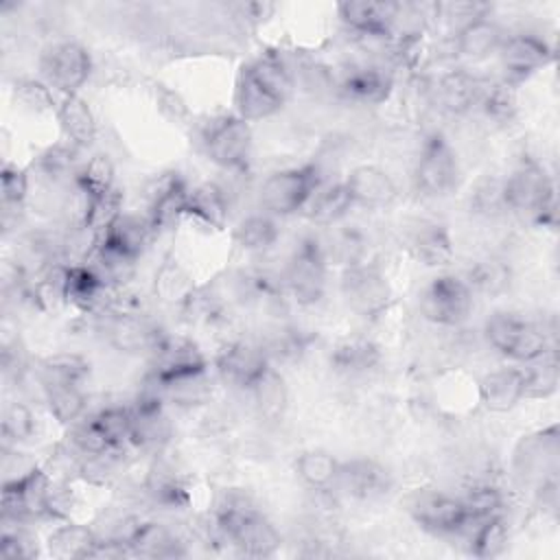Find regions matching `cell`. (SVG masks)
<instances>
[{
  "label": "cell",
  "mask_w": 560,
  "mask_h": 560,
  "mask_svg": "<svg viewBox=\"0 0 560 560\" xmlns=\"http://www.w3.org/2000/svg\"><path fill=\"white\" fill-rule=\"evenodd\" d=\"M92 424L101 433L103 442L109 451L120 453L127 446H131V433H133V413L131 407H103L94 416H90Z\"/></svg>",
  "instance_id": "39"
},
{
  "label": "cell",
  "mask_w": 560,
  "mask_h": 560,
  "mask_svg": "<svg viewBox=\"0 0 560 560\" xmlns=\"http://www.w3.org/2000/svg\"><path fill=\"white\" fill-rule=\"evenodd\" d=\"M468 516L472 523L483 521V518H492V516H501L505 514V497L503 490H499L492 483H475L466 490V494L462 497Z\"/></svg>",
  "instance_id": "48"
},
{
  "label": "cell",
  "mask_w": 560,
  "mask_h": 560,
  "mask_svg": "<svg viewBox=\"0 0 560 560\" xmlns=\"http://www.w3.org/2000/svg\"><path fill=\"white\" fill-rule=\"evenodd\" d=\"M466 542H468V551L475 558L488 560V558L501 556L510 542V527L505 523V516L501 514V516L472 523L466 529Z\"/></svg>",
  "instance_id": "38"
},
{
  "label": "cell",
  "mask_w": 560,
  "mask_h": 560,
  "mask_svg": "<svg viewBox=\"0 0 560 560\" xmlns=\"http://www.w3.org/2000/svg\"><path fill=\"white\" fill-rule=\"evenodd\" d=\"M217 372L219 376L238 389L249 392L269 370H271V361L265 348L236 339V341H228L217 359Z\"/></svg>",
  "instance_id": "15"
},
{
  "label": "cell",
  "mask_w": 560,
  "mask_h": 560,
  "mask_svg": "<svg viewBox=\"0 0 560 560\" xmlns=\"http://www.w3.org/2000/svg\"><path fill=\"white\" fill-rule=\"evenodd\" d=\"M505 31L490 15L475 18L455 31V52L468 61H483L499 52Z\"/></svg>",
  "instance_id": "23"
},
{
  "label": "cell",
  "mask_w": 560,
  "mask_h": 560,
  "mask_svg": "<svg viewBox=\"0 0 560 560\" xmlns=\"http://www.w3.org/2000/svg\"><path fill=\"white\" fill-rule=\"evenodd\" d=\"M346 186L352 195L354 206H368V208H383L389 206L398 197L396 182L387 171H383L376 164H361L354 166L346 175Z\"/></svg>",
  "instance_id": "22"
},
{
  "label": "cell",
  "mask_w": 560,
  "mask_h": 560,
  "mask_svg": "<svg viewBox=\"0 0 560 560\" xmlns=\"http://www.w3.org/2000/svg\"><path fill=\"white\" fill-rule=\"evenodd\" d=\"M381 361V350L365 337H348L339 341L330 354V365L343 376H361L374 370Z\"/></svg>",
  "instance_id": "36"
},
{
  "label": "cell",
  "mask_w": 560,
  "mask_h": 560,
  "mask_svg": "<svg viewBox=\"0 0 560 560\" xmlns=\"http://www.w3.org/2000/svg\"><path fill=\"white\" fill-rule=\"evenodd\" d=\"M72 186L88 199V203L105 197L116 188V166L107 153L90 155L77 171Z\"/></svg>",
  "instance_id": "37"
},
{
  "label": "cell",
  "mask_w": 560,
  "mask_h": 560,
  "mask_svg": "<svg viewBox=\"0 0 560 560\" xmlns=\"http://www.w3.org/2000/svg\"><path fill=\"white\" fill-rule=\"evenodd\" d=\"M28 190H31L28 171H24L15 164H2V168H0V192H2L4 212L20 210L24 206V201L28 199Z\"/></svg>",
  "instance_id": "51"
},
{
  "label": "cell",
  "mask_w": 560,
  "mask_h": 560,
  "mask_svg": "<svg viewBox=\"0 0 560 560\" xmlns=\"http://www.w3.org/2000/svg\"><path fill=\"white\" fill-rule=\"evenodd\" d=\"M158 107H160V112H162L168 120H175V122L184 120V118H186V114H188L186 103H184V101H182L173 90H166V88H162V90H160Z\"/></svg>",
  "instance_id": "54"
},
{
  "label": "cell",
  "mask_w": 560,
  "mask_h": 560,
  "mask_svg": "<svg viewBox=\"0 0 560 560\" xmlns=\"http://www.w3.org/2000/svg\"><path fill=\"white\" fill-rule=\"evenodd\" d=\"M411 254L424 267H446L455 258V243L444 223H420L411 234Z\"/></svg>",
  "instance_id": "28"
},
{
  "label": "cell",
  "mask_w": 560,
  "mask_h": 560,
  "mask_svg": "<svg viewBox=\"0 0 560 560\" xmlns=\"http://www.w3.org/2000/svg\"><path fill=\"white\" fill-rule=\"evenodd\" d=\"M464 280L468 282L472 293L477 291V293H483V295H499L510 287L512 271L499 258H483V260H477L468 269Z\"/></svg>",
  "instance_id": "45"
},
{
  "label": "cell",
  "mask_w": 560,
  "mask_h": 560,
  "mask_svg": "<svg viewBox=\"0 0 560 560\" xmlns=\"http://www.w3.org/2000/svg\"><path fill=\"white\" fill-rule=\"evenodd\" d=\"M190 186L177 171L158 175L147 188V219L153 230L168 228L177 219L186 217V199Z\"/></svg>",
  "instance_id": "19"
},
{
  "label": "cell",
  "mask_w": 560,
  "mask_h": 560,
  "mask_svg": "<svg viewBox=\"0 0 560 560\" xmlns=\"http://www.w3.org/2000/svg\"><path fill=\"white\" fill-rule=\"evenodd\" d=\"M256 413L267 422H278L289 405V389L284 378L271 368L252 389Z\"/></svg>",
  "instance_id": "41"
},
{
  "label": "cell",
  "mask_w": 560,
  "mask_h": 560,
  "mask_svg": "<svg viewBox=\"0 0 560 560\" xmlns=\"http://www.w3.org/2000/svg\"><path fill=\"white\" fill-rule=\"evenodd\" d=\"M339 466L341 462L324 448H306L295 457L293 464L298 479L315 492H330L335 488Z\"/></svg>",
  "instance_id": "33"
},
{
  "label": "cell",
  "mask_w": 560,
  "mask_h": 560,
  "mask_svg": "<svg viewBox=\"0 0 560 560\" xmlns=\"http://www.w3.org/2000/svg\"><path fill=\"white\" fill-rule=\"evenodd\" d=\"M238 553L249 558H269L280 549L282 536L276 525L258 512L243 518L225 538Z\"/></svg>",
  "instance_id": "24"
},
{
  "label": "cell",
  "mask_w": 560,
  "mask_h": 560,
  "mask_svg": "<svg viewBox=\"0 0 560 560\" xmlns=\"http://www.w3.org/2000/svg\"><path fill=\"white\" fill-rule=\"evenodd\" d=\"M409 514L420 529L433 536L466 534V529L472 525L462 497L438 490L418 492L409 503Z\"/></svg>",
  "instance_id": "13"
},
{
  "label": "cell",
  "mask_w": 560,
  "mask_h": 560,
  "mask_svg": "<svg viewBox=\"0 0 560 560\" xmlns=\"http://www.w3.org/2000/svg\"><path fill=\"white\" fill-rule=\"evenodd\" d=\"M39 70L44 83L61 92V96L79 94L92 74V55L83 44L74 39H61L44 48L39 57Z\"/></svg>",
  "instance_id": "11"
},
{
  "label": "cell",
  "mask_w": 560,
  "mask_h": 560,
  "mask_svg": "<svg viewBox=\"0 0 560 560\" xmlns=\"http://www.w3.org/2000/svg\"><path fill=\"white\" fill-rule=\"evenodd\" d=\"M44 400L50 416L63 427H72L74 422L83 420L88 407L83 385H44Z\"/></svg>",
  "instance_id": "40"
},
{
  "label": "cell",
  "mask_w": 560,
  "mask_h": 560,
  "mask_svg": "<svg viewBox=\"0 0 560 560\" xmlns=\"http://www.w3.org/2000/svg\"><path fill=\"white\" fill-rule=\"evenodd\" d=\"M339 291L350 311L361 317H378L392 302V284L374 262L343 267Z\"/></svg>",
  "instance_id": "10"
},
{
  "label": "cell",
  "mask_w": 560,
  "mask_h": 560,
  "mask_svg": "<svg viewBox=\"0 0 560 560\" xmlns=\"http://www.w3.org/2000/svg\"><path fill=\"white\" fill-rule=\"evenodd\" d=\"M57 120L63 133V140L79 147L88 149L94 138H96V118L90 107V103L81 94H66L57 103Z\"/></svg>",
  "instance_id": "27"
},
{
  "label": "cell",
  "mask_w": 560,
  "mask_h": 560,
  "mask_svg": "<svg viewBox=\"0 0 560 560\" xmlns=\"http://www.w3.org/2000/svg\"><path fill=\"white\" fill-rule=\"evenodd\" d=\"M42 385H83L90 376V361L77 352H55L39 363Z\"/></svg>",
  "instance_id": "43"
},
{
  "label": "cell",
  "mask_w": 560,
  "mask_h": 560,
  "mask_svg": "<svg viewBox=\"0 0 560 560\" xmlns=\"http://www.w3.org/2000/svg\"><path fill=\"white\" fill-rule=\"evenodd\" d=\"M339 20L357 35L372 39H387L400 18L398 2H376V0H348L337 4Z\"/></svg>",
  "instance_id": "17"
},
{
  "label": "cell",
  "mask_w": 560,
  "mask_h": 560,
  "mask_svg": "<svg viewBox=\"0 0 560 560\" xmlns=\"http://www.w3.org/2000/svg\"><path fill=\"white\" fill-rule=\"evenodd\" d=\"M459 162L451 142L440 131L424 136L416 164H413V186L424 197H446L457 188Z\"/></svg>",
  "instance_id": "6"
},
{
  "label": "cell",
  "mask_w": 560,
  "mask_h": 560,
  "mask_svg": "<svg viewBox=\"0 0 560 560\" xmlns=\"http://www.w3.org/2000/svg\"><path fill=\"white\" fill-rule=\"evenodd\" d=\"M52 477L44 466H35L26 475L2 481V521L33 523L52 521L50 516Z\"/></svg>",
  "instance_id": "9"
},
{
  "label": "cell",
  "mask_w": 560,
  "mask_h": 560,
  "mask_svg": "<svg viewBox=\"0 0 560 560\" xmlns=\"http://www.w3.org/2000/svg\"><path fill=\"white\" fill-rule=\"evenodd\" d=\"M109 284L90 262H70L66 280V300L83 313H96L105 306Z\"/></svg>",
  "instance_id": "26"
},
{
  "label": "cell",
  "mask_w": 560,
  "mask_h": 560,
  "mask_svg": "<svg viewBox=\"0 0 560 560\" xmlns=\"http://www.w3.org/2000/svg\"><path fill=\"white\" fill-rule=\"evenodd\" d=\"M558 453L560 444L556 424L523 435L514 448V470L523 481H534L538 486L540 481L556 477Z\"/></svg>",
  "instance_id": "16"
},
{
  "label": "cell",
  "mask_w": 560,
  "mask_h": 560,
  "mask_svg": "<svg viewBox=\"0 0 560 560\" xmlns=\"http://www.w3.org/2000/svg\"><path fill=\"white\" fill-rule=\"evenodd\" d=\"M328 252L317 236H304L284 267V287L302 306L317 304L326 293Z\"/></svg>",
  "instance_id": "4"
},
{
  "label": "cell",
  "mask_w": 560,
  "mask_h": 560,
  "mask_svg": "<svg viewBox=\"0 0 560 560\" xmlns=\"http://www.w3.org/2000/svg\"><path fill=\"white\" fill-rule=\"evenodd\" d=\"M37 433V418L26 402H11L2 413V442L4 446H20L31 442Z\"/></svg>",
  "instance_id": "46"
},
{
  "label": "cell",
  "mask_w": 560,
  "mask_h": 560,
  "mask_svg": "<svg viewBox=\"0 0 560 560\" xmlns=\"http://www.w3.org/2000/svg\"><path fill=\"white\" fill-rule=\"evenodd\" d=\"M129 553L142 558H179L186 556V549L166 525L142 521L129 542Z\"/></svg>",
  "instance_id": "34"
},
{
  "label": "cell",
  "mask_w": 560,
  "mask_h": 560,
  "mask_svg": "<svg viewBox=\"0 0 560 560\" xmlns=\"http://www.w3.org/2000/svg\"><path fill=\"white\" fill-rule=\"evenodd\" d=\"M280 236V228L273 214L269 212H254L241 219L234 230V241L245 252H265L276 245Z\"/></svg>",
  "instance_id": "42"
},
{
  "label": "cell",
  "mask_w": 560,
  "mask_h": 560,
  "mask_svg": "<svg viewBox=\"0 0 560 560\" xmlns=\"http://www.w3.org/2000/svg\"><path fill=\"white\" fill-rule=\"evenodd\" d=\"M293 94V74L278 55H260L241 66L234 83L236 116L258 122L278 114Z\"/></svg>",
  "instance_id": "1"
},
{
  "label": "cell",
  "mask_w": 560,
  "mask_h": 560,
  "mask_svg": "<svg viewBox=\"0 0 560 560\" xmlns=\"http://www.w3.org/2000/svg\"><path fill=\"white\" fill-rule=\"evenodd\" d=\"M483 339L497 354L521 365L536 361L549 348H553L542 324L510 311H494L486 317Z\"/></svg>",
  "instance_id": "3"
},
{
  "label": "cell",
  "mask_w": 560,
  "mask_h": 560,
  "mask_svg": "<svg viewBox=\"0 0 560 560\" xmlns=\"http://www.w3.org/2000/svg\"><path fill=\"white\" fill-rule=\"evenodd\" d=\"M98 540L101 538L96 529L83 523L66 521L48 534L46 549L52 558H59V560H83V558H94Z\"/></svg>",
  "instance_id": "29"
},
{
  "label": "cell",
  "mask_w": 560,
  "mask_h": 560,
  "mask_svg": "<svg viewBox=\"0 0 560 560\" xmlns=\"http://www.w3.org/2000/svg\"><path fill=\"white\" fill-rule=\"evenodd\" d=\"M503 199L505 210L525 214L542 228L553 230L558 223L556 186L545 166L534 160H523L503 179Z\"/></svg>",
  "instance_id": "2"
},
{
  "label": "cell",
  "mask_w": 560,
  "mask_h": 560,
  "mask_svg": "<svg viewBox=\"0 0 560 560\" xmlns=\"http://www.w3.org/2000/svg\"><path fill=\"white\" fill-rule=\"evenodd\" d=\"M28 523L2 521L0 534V558L2 560H31L39 556L37 536L26 527Z\"/></svg>",
  "instance_id": "47"
},
{
  "label": "cell",
  "mask_w": 560,
  "mask_h": 560,
  "mask_svg": "<svg viewBox=\"0 0 560 560\" xmlns=\"http://www.w3.org/2000/svg\"><path fill=\"white\" fill-rule=\"evenodd\" d=\"M206 158L223 171H245L252 160L254 133L252 125L236 114L212 120L201 136Z\"/></svg>",
  "instance_id": "8"
},
{
  "label": "cell",
  "mask_w": 560,
  "mask_h": 560,
  "mask_svg": "<svg viewBox=\"0 0 560 560\" xmlns=\"http://www.w3.org/2000/svg\"><path fill=\"white\" fill-rule=\"evenodd\" d=\"M15 101L28 109V112H48V109H57L52 94H50V85H46L44 81L37 79H20L15 81Z\"/></svg>",
  "instance_id": "52"
},
{
  "label": "cell",
  "mask_w": 560,
  "mask_h": 560,
  "mask_svg": "<svg viewBox=\"0 0 560 560\" xmlns=\"http://www.w3.org/2000/svg\"><path fill=\"white\" fill-rule=\"evenodd\" d=\"M147 494L162 510H186L190 505V492L179 475L162 462H155L144 481Z\"/></svg>",
  "instance_id": "35"
},
{
  "label": "cell",
  "mask_w": 560,
  "mask_h": 560,
  "mask_svg": "<svg viewBox=\"0 0 560 560\" xmlns=\"http://www.w3.org/2000/svg\"><path fill=\"white\" fill-rule=\"evenodd\" d=\"M497 57L503 70L501 81L516 88L553 61V48L534 33H514L505 35Z\"/></svg>",
  "instance_id": "14"
},
{
  "label": "cell",
  "mask_w": 560,
  "mask_h": 560,
  "mask_svg": "<svg viewBox=\"0 0 560 560\" xmlns=\"http://www.w3.org/2000/svg\"><path fill=\"white\" fill-rule=\"evenodd\" d=\"M352 208H354V201L346 182L322 184L306 206V217L315 225L330 228L341 223Z\"/></svg>",
  "instance_id": "32"
},
{
  "label": "cell",
  "mask_w": 560,
  "mask_h": 560,
  "mask_svg": "<svg viewBox=\"0 0 560 560\" xmlns=\"http://www.w3.org/2000/svg\"><path fill=\"white\" fill-rule=\"evenodd\" d=\"M322 173L317 164H300L271 173L260 186V203L265 212L278 217H291L304 210L311 197L322 186Z\"/></svg>",
  "instance_id": "5"
},
{
  "label": "cell",
  "mask_w": 560,
  "mask_h": 560,
  "mask_svg": "<svg viewBox=\"0 0 560 560\" xmlns=\"http://www.w3.org/2000/svg\"><path fill=\"white\" fill-rule=\"evenodd\" d=\"M155 293L166 302L184 306L186 300L195 293V284L177 262L166 260V265L155 276Z\"/></svg>",
  "instance_id": "50"
},
{
  "label": "cell",
  "mask_w": 560,
  "mask_h": 560,
  "mask_svg": "<svg viewBox=\"0 0 560 560\" xmlns=\"http://www.w3.org/2000/svg\"><path fill=\"white\" fill-rule=\"evenodd\" d=\"M516 88L499 81L492 85H483L479 94L477 107L492 120V122H510L516 116Z\"/></svg>",
  "instance_id": "49"
},
{
  "label": "cell",
  "mask_w": 560,
  "mask_h": 560,
  "mask_svg": "<svg viewBox=\"0 0 560 560\" xmlns=\"http://www.w3.org/2000/svg\"><path fill=\"white\" fill-rule=\"evenodd\" d=\"M186 217L195 221L221 230L230 219V199L223 186L217 182H201L188 190L186 199Z\"/></svg>",
  "instance_id": "30"
},
{
  "label": "cell",
  "mask_w": 560,
  "mask_h": 560,
  "mask_svg": "<svg viewBox=\"0 0 560 560\" xmlns=\"http://www.w3.org/2000/svg\"><path fill=\"white\" fill-rule=\"evenodd\" d=\"M472 289L462 276L440 273L420 293V313L427 322L444 328L462 326L472 313Z\"/></svg>",
  "instance_id": "7"
},
{
  "label": "cell",
  "mask_w": 560,
  "mask_h": 560,
  "mask_svg": "<svg viewBox=\"0 0 560 560\" xmlns=\"http://www.w3.org/2000/svg\"><path fill=\"white\" fill-rule=\"evenodd\" d=\"M470 206L475 212L481 214H497L505 210V199H503V179H492L486 177L477 182V186L470 192Z\"/></svg>",
  "instance_id": "53"
},
{
  "label": "cell",
  "mask_w": 560,
  "mask_h": 560,
  "mask_svg": "<svg viewBox=\"0 0 560 560\" xmlns=\"http://www.w3.org/2000/svg\"><path fill=\"white\" fill-rule=\"evenodd\" d=\"M392 472L372 457H352L341 462L335 488L357 501H376L392 490Z\"/></svg>",
  "instance_id": "18"
},
{
  "label": "cell",
  "mask_w": 560,
  "mask_h": 560,
  "mask_svg": "<svg viewBox=\"0 0 560 560\" xmlns=\"http://www.w3.org/2000/svg\"><path fill=\"white\" fill-rule=\"evenodd\" d=\"M479 400L492 413H505L525 400V374L523 365H503L481 376Z\"/></svg>",
  "instance_id": "21"
},
{
  "label": "cell",
  "mask_w": 560,
  "mask_h": 560,
  "mask_svg": "<svg viewBox=\"0 0 560 560\" xmlns=\"http://www.w3.org/2000/svg\"><path fill=\"white\" fill-rule=\"evenodd\" d=\"M105 335L116 350L127 354H151L164 337L162 330H158L136 311H109Z\"/></svg>",
  "instance_id": "20"
},
{
  "label": "cell",
  "mask_w": 560,
  "mask_h": 560,
  "mask_svg": "<svg viewBox=\"0 0 560 560\" xmlns=\"http://www.w3.org/2000/svg\"><path fill=\"white\" fill-rule=\"evenodd\" d=\"M208 370V361L197 343L188 337H171L164 335L158 348L151 352V378L160 383L164 389L201 376ZM166 394V392H164Z\"/></svg>",
  "instance_id": "12"
},
{
  "label": "cell",
  "mask_w": 560,
  "mask_h": 560,
  "mask_svg": "<svg viewBox=\"0 0 560 560\" xmlns=\"http://www.w3.org/2000/svg\"><path fill=\"white\" fill-rule=\"evenodd\" d=\"M481 88L483 83L475 74L464 68H453L433 81V98L451 114H466L477 107Z\"/></svg>",
  "instance_id": "25"
},
{
  "label": "cell",
  "mask_w": 560,
  "mask_h": 560,
  "mask_svg": "<svg viewBox=\"0 0 560 560\" xmlns=\"http://www.w3.org/2000/svg\"><path fill=\"white\" fill-rule=\"evenodd\" d=\"M339 90L354 103L381 105L392 92V79L376 66H357L343 74Z\"/></svg>",
  "instance_id": "31"
},
{
  "label": "cell",
  "mask_w": 560,
  "mask_h": 560,
  "mask_svg": "<svg viewBox=\"0 0 560 560\" xmlns=\"http://www.w3.org/2000/svg\"><path fill=\"white\" fill-rule=\"evenodd\" d=\"M525 374V398H549L558 389V359L556 350L549 348L542 357L523 365Z\"/></svg>",
  "instance_id": "44"
}]
</instances>
